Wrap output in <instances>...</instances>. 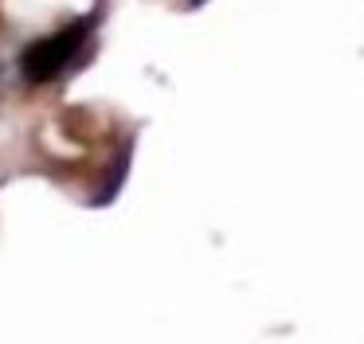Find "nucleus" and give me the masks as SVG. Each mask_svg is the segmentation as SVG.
<instances>
[{
	"mask_svg": "<svg viewBox=\"0 0 364 344\" xmlns=\"http://www.w3.org/2000/svg\"><path fill=\"white\" fill-rule=\"evenodd\" d=\"M87 28L90 23L82 20V23H71V28H63V31H51V36L36 39V43L24 51V59H20L24 75L32 78V82H51V78H59L75 63V55L82 51Z\"/></svg>",
	"mask_w": 364,
	"mask_h": 344,
	"instance_id": "f257e3e1",
	"label": "nucleus"
},
{
	"mask_svg": "<svg viewBox=\"0 0 364 344\" xmlns=\"http://www.w3.org/2000/svg\"><path fill=\"white\" fill-rule=\"evenodd\" d=\"M192 4H200V0H192Z\"/></svg>",
	"mask_w": 364,
	"mask_h": 344,
	"instance_id": "f03ea898",
	"label": "nucleus"
}]
</instances>
